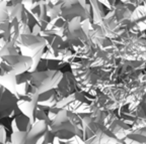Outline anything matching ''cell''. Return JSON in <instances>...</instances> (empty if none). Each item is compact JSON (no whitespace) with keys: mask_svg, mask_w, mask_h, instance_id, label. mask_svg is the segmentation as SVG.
Instances as JSON below:
<instances>
[{"mask_svg":"<svg viewBox=\"0 0 146 144\" xmlns=\"http://www.w3.org/2000/svg\"><path fill=\"white\" fill-rule=\"evenodd\" d=\"M7 142H8V141H7ZM0 144H2V143H0ZM6 144H8V143H6Z\"/></svg>","mask_w":146,"mask_h":144,"instance_id":"obj_5","label":"cell"},{"mask_svg":"<svg viewBox=\"0 0 146 144\" xmlns=\"http://www.w3.org/2000/svg\"><path fill=\"white\" fill-rule=\"evenodd\" d=\"M64 75L58 70H46L29 72L27 83L40 95L56 90L61 84Z\"/></svg>","mask_w":146,"mask_h":144,"instance_id":"obj_1","label":"cell"},{"mask_svg":"<svg viewBox=\"0 0 146 144\" xmlns=\"http://www.w3.org/2000/svg\"><path fill=\"white\" fill-rule=\"evenodd\" d=\"M31 127H32V122L27 117H25V115L19 113L18 115H15L14 118L11 120V129L12 132H27L30 131Z\"/></svg>","mask_w":146,"mask_h":144,"instance_id":"obj_2","label":"cell"},{"mask_svg":"<svg viewBox=\"0 0 146 144\" xmlns=\"http://www.w3.org/2000/svg\"><path fill=\"white\" fill-rule=\"evenodd\" d=\"M57 103H58L57 90H52L40 95L39 101H38V106L47 107L49 109H52L56 107Z\"/></svg>","mask_w":146,"mask_h":144,"instance_id":"obj_3","label":"cell"},{"mask_svg":"<svg viewBox=\"0 0 146 144\" xmlns=\"http://www.w3.org/2000/svg\"><path fill=\"white\" fill-rule=\"evenodd\" d=\"M0 143L6 144L7 143V134L6 130H5V127L3 124H1L0 122Z\"/></svg>","mask_w":146,"mask_h":144,"instance_id":"obj_4","label":"cell"}]
</instances>
